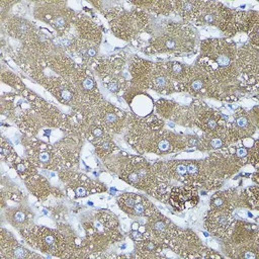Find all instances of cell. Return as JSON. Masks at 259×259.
I'll return each mask as SVG.
<instances>
[{"mask_svg": "<svg viewBox=\"0 0 259 259\" xmlns=\"http://www.w3.org/2000/svg\"><path fill=\"white\" fill-rule=\"evenodd\" d=\"M37 82L64 105H69L73 107V109L82 110H89L92 108L86 103L70 79L60 76H49L38 79Z\"/></svg>", "mask_w": 259, "mask_h": 259, "instance_id": "ba28073f", "label": "cell"}, {"mask_svg": "<svg viewBox=\"0 0 259 259\" xmlns=\"http://www.w3.org/2000/svg\"><path fill=\"white\" fill-rule=\"evenodd\" d=\"M128 71L131 85L139 90L149 89L163 95L180 92L178 84L169 76L164 62L154 63L141 58H133Z\"/></svg>", "mask_w": 259, "mask_h": 259, "instance_id": "277c9868", "label": "cell"}, {"mask_svg": "<svg viewBox=\"0 0 259 259\" xmlns=\"http://www.w3.org/2000/svg\"><path fill=\"white\" fill-rule=\"evenodd\" d=\"M1 80L3 83H5V84L9 85L10 87H12L13 89H15L18 94H21L26 89L24 84L21 82V80L14 73H12L8 70L5 71L3 66L1 69Z\"/></svg>", "mask_w": 259, "mask_h": 259, "instance_id": "d4e9b609", "label": "cell"}, {"mask_svg": "<svg viewBox=\"0 0 259 259\" xmlns=\"http://www.w3.org/2000/svg\"><path fill=\"white\" fill-rule=\"evenodd\" d=\"M163 201H167L180 211L191 208L198 202L197 188L188 185L172 186L168 189Z\"/></svg>", "mask_w": 259, "mask_h": 259, "instance_id": "2e32d148", "label": "cell"}, {"mask_svg": "<svg viewBox=\"0 0 259 259\" xmlns=\"http://www.w3.org/2000/svg\"><path fill=\"white\" fill-rule=\"evenodd\" d=\"M70 80L89 106L93 107L103 100L94 75L88 66L78 64Z\"/></svg>", "mask_w": 259, "mask_h": 259, "instance_id": "4fadbf2b", "label": "cell"}, {"mask_svg": "<svg viewBox=\"0 0 259 259\" xmlns=\"http://www.w3.org/2000/svg\"><path fill=\"white\" fill-rule=\"evenodd\" d=\"M59 176L66 184V193L71 198H83L93 193L106 190L104 184L91 180L84 174L72 170H62L59 172Z\"/></svg>", "mask_w": 259, "mask_h": 259, "instance_id": "8fae6325", "label": "cell"}, {"mask_svg": "<svg viewBox=\"0 0 259 259\" xmlns=\"http://www.w3.org/2000/svg\"><path fill=\"white\" fill-rule=\"evenodd\" d=\"M258 119L252 118L251 111L238 108L232 117V120L226 122L228 131L234 143L242 141L243 139L251 138L258 127Z\"/></svg>", "mask_w": 259, "mask_h": 259, "instance_id": "9a60e30c", "label": "cell"}, {"mask_svg": "<svg viewBox=\"0 0 259 259\" xmlns=\"http://www.w3.org/2000/svg\"><path fill=\"white\" fill-rule=\"evenodd\" d=\"M125 141L141 154L167 155L187 148V136L162 130L151 128L135 115L130 116Z\"/></svg>", "mask_w": 259, "mask_h": 259, "instance_id": "7a4b0ae2", "label": "cell"}, {"mask_svg": "<svg viewBox=\"0 0 259 259\" xmlns=\"http://www.w3.org/2000/svg\"><path fill=\"white\" fill-rule=\"evenodd\" d=\"M120 179L131 186L154 196L157 188V177L150 164L142 156H130L120 169Z\"/></svg>", "mask_w": 259, "mask_h": 259, "instance_id": "8992f818", "label": "cell"}, {"mask_svg": "<svg viewBox=\"0 0 259 259\" xmlns=\"http://www.w3.org/2000/svg\"><path fill=\"white\" fill-rule=\"evenodd\" d=\"M1 29L3 33L22 41V44L33 42L44 37L40 29L34 23L22 16L14 14H9L1 21Z\"/></svg>", "mask_w": 259, "mask_h": 259, "instance_id": "7c38bea8", "label": "cell"}, {"mask_svg": "<svg viewBox=\"0 0 259 259\" xmlns=\"http://www.w3.org/2000/svg\"><path fill=\"white\" fill-rule=\"evenodd\" d=\"M103 15L108 20L112 33L127 41L134 40L139 33L145 31L149 26L148 13L137 6L131 10L113 6Z\"/></svg>", "mask_w": 259, "mask_h": 259, "instance_id": "5b68a950", "label": "cell"}, {"mask_svg": "<svg viewBox=\"0 0 259 259\" xmlns=\"http://www.w3.org/2000/svg\"><path fill=\"white\" fill-rule=\"evenodd\" d=\"M33 15L36 19L49 24L57 32L56 36L68 33L73 25L76 13L66 6V2H35Z\"/></svg>", "mask_w": 259, "mask_h": 259, "instance_id": "52a82bcc", "label": "cell"}, {"mask_svg": "<svg viewBox=\"0 0 259 259\" xmlns=\"http://www.w3.org/2000/svg\"><path fill=\"white\" fill-rule=\"evenodd\" d=\"M165 249L168 248L154 238H145L136 241L135 244V253L137 254L136 256L140 258L163 257V251Z\"/></svg>", "mask_w": 259, "mask_h": 259, "instance_id": "ffe728a7", "label": "cell"}, {"mask_svg": "<svg viewBox=\"0 0 259 259\" xmlns=\"http://www.w3.org/2000/svg\"><path fill=\"white\" fill-rule=\"evenodd\" d=\"M1 196L2 200L5 199V197L7 200L13 201H20L22 199V193L17 188V185L9 180H5V177H3L1 181Z\"/></svg>", "mask_w": 259, "mask_h": 259, "instance_id": "cb8c5ba5", "label": "cell"}, {"mask_svg": "<svg viewBox=\"0 0 259 259\" xmlns=\"http://www.w3.org/2000/svg\"><path fill=\"white\" fill-rule=\"evenodd\" d=\"M164 66L169 74V76L173 79L174 82H176L179 86L180 91L183 82L185 81L186 77L188 76V73L190 71V66L185 65L178 61H167L164 62Z\"/></svg>", "mask_w": 259, "mask_h": 259, "instance_id": "603a6c76", "label": "cell"}, {"mask_svg": "<svg viewBox=\"0 0 259 259\" xmlns=\"http://www.w3.org/2000/svg\"><path fill=\"white\" fill-rule=\"evenodd\" d=\"M194 125H196L203 134L215 132L226 125L222 115L219 111L213 108L205 106L198 102V106H195L194 114Z\"/></svg>", "mask_w": 259, "mask_h": 259, "instance_id": "ac0fdd59", "label": "cell"}, {"mask_svg": "<svg viewBox=\"0 0 259 259\" xmlns=\"http://www.w3.org/2000/svg\"><path fill=\"white\" fill-rule=\"evenodd\" d=\"M0 154H1V160L8 164L17 154L15 153L12 145L4 138H1V148H0Z\"/></svg>", "mask_w": 259, "mask_h": 259, "instance_id": "484cf974", "label": "cell"}, {"mask_svg": "<svg viewBox=\"0 0 259 259\" xmlns=\"http://www.w3.org/2000/svg\"><path fill=\"white\" fill-rule=\"evenodd\" d=\"M6 222L17 229L18 231L32 226L34 214L30 208L24 204H19L14 207H7L4 210Z\"/></svg>", "mask_w": 259, "mask_h": 259, "instance_id": "d6986e66", "label": "cell"}, {"mask_svg": "<svg viewBox=\"0 0 259 259\" xmlns=\"http://www.w3.org/2000/svg\"><path fill=\"white\" fill-rule=\"evenodd\" d=\"M25 142L26 158L37 168L47 170H64L60 156L54 145H50L32 137Z\"/></svg>", "mask_w": 259, "mask_h": 259, "instance_id": "9c48e42d", "label": "cell"}, {"mask_svg": "<svg viewBox=\"0 0 259 259\" xmlns=\"http://www.w3.org/2000/svg\"><path fill=\"white\" fill-rule=\"evenodd\" d=\"M198 45L196 29L185 22H169L162 31L151 37L144 53L181 54L195 52Z\"/></svg>", "mask_w": 259, "mask_h": 259, "instance_id": "3957f363", "label": "cell"}, {"mask_svg": "<svg viewBox=\"0 0 259 259\" xmlns=\"http://www.w3.org/2000/svg\"><path fill=\"white\" fill-rule=\"evenodd\" d=\"M91 115L110 135L120 134L128 124L130 115L110 102L101 100L91 110Z\"/></svg>", "mask_w": 259, "mask_h": 259, "instance_id": "30bf717a", "label": "cell"}, {"mask_svg": "<svg viewBox=\"0 0 259 259\" xmlns=\"http://www.w3.org/2000/svg\"><path fill=\"white\" fill-rule=\"evenodd\" d=\"M24 183L26 185V188L40 200H45L50 195L53 189L51 187V184L45 179V177L40 176L38 173L25 179Z\"/></svg>", "mask_w": 259, "mask_h": 259, "instance_id": "7402d4cb", "label": "cell"}, {"mask_svg": "<svg viewBox=\"0 0 259 259\" xmlns=\"http://www.w3.org/2000/svg\"><path fill=\"white\" fill-rule=\"evenodd\" d=\"M237 51L236 44L227 38H208L200 42V54L195 64L208 75L211 88L239 81L241 70Z\"/></svg>", "mask_w": 259, "mask_h": 259, "instance_id": "6da1fadb", "label": "cell"}, {"mask_svg": "<svg viewBox=\"0 0 259 259\" xmlns=\"http://www.w3.org/2000/svg\"><path fill=\"white\" fill-rule=\"evenodd\" d=\"M40 255L29 251L20 245L12 233L4 228L0 232V259H24L39 258Z\"/></svg>", "mask_w": 259, "mask_h": 259, "instance_id": "e0dca14e", "label": "cell"}, {"mask_svg": "<svg viewBox=\"0 0 259 259\" xmlns=\"http://www.w3.org/2000/svg\"><path fill=\"white\" fill-rule=\"evenodd\" d=\"M145 227L151 238L159 241L168 249L172 241L180 232V229L159 210H156L153 214L147 218Z\"/></svg>", "mask_w": 259, "mask_h": 259, "instance_id": "5bb4252c", "label": "cell"}, {"mask_svg": "<svg viewBox=\"0 0 259 259\" xmlns=\"http://www.w3.org/2000/svg\"><path fill=\"white\" fill-rule=\"evenodd\" d=\"M203 1L186 0V1H173L174 12L180 16L183 22L192 24L197 17Z\"/></svg>", "mask_w": 259, "mask_h": 259, "instance_id": "44dd1931", "label": "cell"}]
</instances>
